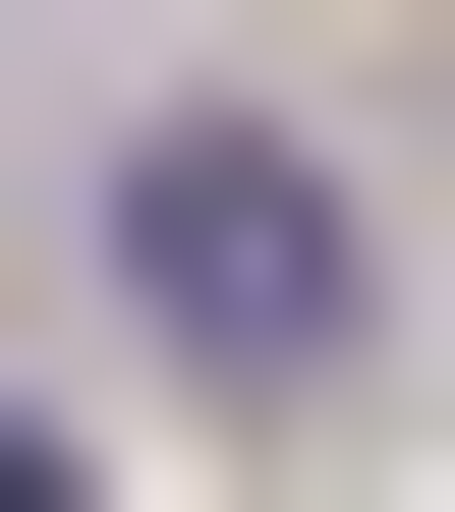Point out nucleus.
Returning <instances> with one entry per match:
<instances>
[{"label": "nucleus", "mask_w": 455, "mask_h": 512, "mask_svg": "<svg viewBox=\"0 0 455 512\" xmlns=\"http://www.w3.org/2000/svg\"><path fill=\"white\" fill-rule=\"evenodd\" d=\"M0 512H114V456H57V342H0Z\"/></svg>", "instance_id": "1"}]
</instances>
